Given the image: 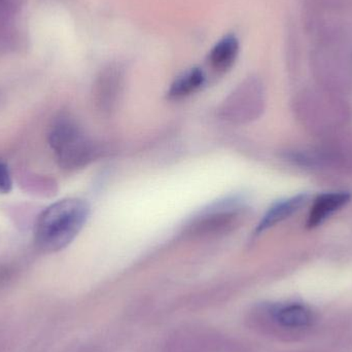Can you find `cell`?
<instances>
[{
	"instance_id": "6da1fadb",
	"label": "cell",
	"mask_w": 352,
	"mask_h": 352,
	"mask_svg": "<svg viewBox=\"0 0 352 352\" xmlns=\"http://www.w3.org/2000/svg\"><path fill=\"white\" fill-rule=\"evenodd\" d=\"M89 214L90 206L82 199H63L50 205L37 217L35 243L49 254L64 250L82 231Z\"/></svg>"
},
{
	"instance_id": "7a4b0ae2",
	"label": "cell",
	"mask_w": 352,
	"mask_h": 352,
	"mask_svg": "<svg viewBox=\"0 0 352 352\" xmlns=\"http://www.w3.org/2000/svg\"><path fill=\"white\" fill-rule=\"evenodd\" d=\"M49 144L58 164L66 170L87 166L96 153L84 130L69 118H61L52 126Z\"/></svg>"
},
{
	"instance_id": "3957f363",
	"label": "cell",
	"mask_w": 352,
	"mask_h": 352,
	"mask_svg": "<svg viewBox=\"0 0 352 352\" xmlns=\"http://www.w3.org/2000/svg\"><path fill=\"white\" fill-rule=\"evenodd\" d=\"M264 101L262 85L256 80H246L226 99L221 117L232 123H250L264 111Z\"/></svg>"
},
{
	"instance_id": "277c9868",
	"label": "cell",
	"mask_w": 352,
	"mask_h": 352,
	"mask_svg": "<svg viewBox=\"0 0 352 352\" xmlns=\"http://www.w3.org/2000/svg\"><path fill=\"white\" fill-rule=\"evenodd\" d=\"M240 212L235 207L226 205L219 206L214 211L205 213L197 219L192 225V231L197 234H217L231 229L237 225L240 219Z\"/></svg>"
},
{
	"instance_id": "5b68a950",
	"label": "cell",
	"mask_w": 352,
	"mask_h": 352,
	"mask_svg": "<svg viewBox=\"0 0 352 352\" xmlns=\"http://www.w3.org/2000/svg\"><path fill=\"white\" fill-rule=\"evenodd\" d=\"M123 86V74L118 67H109L101 74L96 89L97 103L103 111H111L117 105Z\"/></svg>"
},
{
	"instance_id": "8992f818",
	"label": "cell",
	"mask_w": 352,
	"mask_h": 352,
	"mask_svg": "<svg viewBox=\"0 0 352 352\" xmlns=\"http://www.w3.org/2000/svg\"><path fill=\"white\" fill-rule=\"evenodd\" d=\"M351 200L349 192H326L320 195L314 201L308 215L307 227L309 229L322 225L333 213L344 206Z\"/></svg>"
},
{
	"instance_id": "52a82bcc",
	"label": "cell",
	"mask_w": 352,
	"mask_h": 352,
	"mask_svg": "<svg viewBox=\"0 0 352 352\" xmlns=\"http://www.w3.org/2000/svg\"><path fill=\"white\" fill-rule=\"evenodd\" d=\"M277 324L285 329L309 328L314 322V314L310 308L302 304H285L272 311Z\"/></svg>"
},
{
	"instance_id": "ba28073f",
	"label": "cell",
	"mask_w": 352,
	"mask_h": 352,
	"mask_svg": "<svg viewBox=\"0 0 352 352\" xmlns=\"http://www.w3.org/2000/svg\"><path fill=\"white\" fill-rule=\"evenodd\" d=\"M307 201L306 195H298V196L292 197L287 200L280 201L273 205L266 214L263 217L262 221L256 227V234L263 233L266 230L274 227L277 223L285 221L289 217L297 212Z\"/></svg>"
},
{
	"instance_id": "9c48e42d",
	"label": "cell",
	"mask_w": 352,
	"mask_h": 352,
	"mask_svg": "<svg viewBox=\"0 0 352 352\" xmlns=\"http://www.w3.org/2000/svg\"><path fill=\"white\" fill-rule=\"evenodd\" d=\"M238 53H239V41L237 37L233 34L226 35L209 53V64L217 72H227L235 63Z\"/></svg>"
},
{
	"instance_id": "30bf717a",
	"label": "cell",
	"mask_w": 352,
	"mask_h": 352,
	"mask_svg": "<svg viewBox=\"0 0 352 352\" xmlns=\"http://www.w3.org/2000/svg\"><path fill=\"white\" fill-rule=\"evenodd\" d=\"M205 82V76L200 68H192L184 72L171 85L168 96L173 99H180L190 96L198 91Z\"/></svg>"
},
{
	"instance_id": "8fae6325",
	"label": "cell",
	"mask_w": 352,
	"mask_h": 352,
	"mask_svg": "<svg viewBox=\"0 0 352 352\" xmlns=\"http://www.w3.org/2000/svg\"><path fill=\"white\" fill-rule=\"evenodd\" d=\"M12 179L10 169L0 161V194H8L12 190Z\"/></svg>"
}]
</instances>
